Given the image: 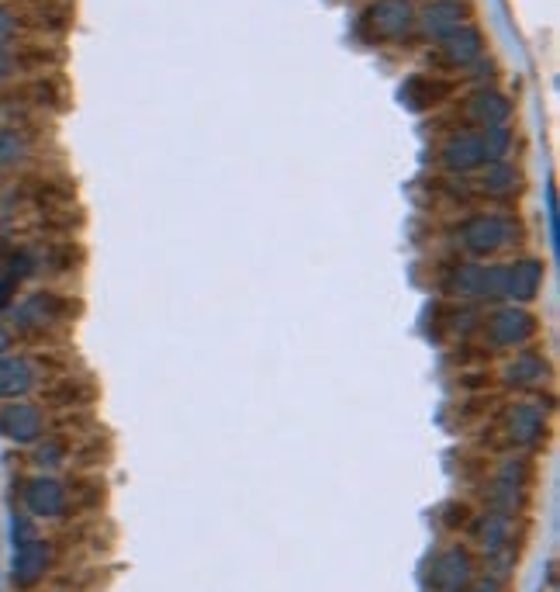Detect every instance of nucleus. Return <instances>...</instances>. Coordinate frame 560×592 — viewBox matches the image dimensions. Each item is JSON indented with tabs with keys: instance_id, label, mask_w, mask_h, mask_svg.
<instances>
[{
	"instance_id": "9d476101",
	"label": "nucleus",
	"mask_w": 560,
	"mask_h": 592,
	"mask_svg": "<svg viewBox=\"0 0 560 592\" xmlns=\"http://www.w3.org/2000/svg\"><path fill=\"white\" fill-rule=\"evenodd\" d=\"M474 565L467 558V551L450 547V551L436 554L433 568H429V589L433 592H467L471 589Z\"/></svg>"
},
{
	"instance_id": "2eb2a0df",
	"label": "nucleus",
	"mask_w": 560,
	"mask_h": 592,
	"mask_svg": "<svg viewBox=\"0 0 560 592\" xmlns=\"http://www.w3.org/2000/svg\"><path fill=\"white\" fill-rule=\"evenodd\" d=\"M505 430H509V440L519 447H533L543 440V433H547V412L543 406H536V402H519V406L509 409V416H505Z\"/></svg>"
},
{
	"instance_id": "f03ea898",
	"label": "nucleus",
	"mask_w": 560,
	"mask_h": 592,
	"mask_svg": "<svg viewBox=\"0 0 560 592\" xmlns=\"http://www.w3.org/2000/svg\"><path fill=\"white\" fill-rule=\"evenodd\" d=\"M443 291L457 302L502 305V264H484V260L453 264L443 277Z\"/></svg>"
},
{
	"instance_id": "393cba45",
	"label": "nucleus",
	"mask_w": 560,
	"mask_h": 592,
	"mask_svg": "<svg viewBox=\"0 0 560 592\" xmlns=\"http://www.w3.org/2000/svg\"><path fill=\"white\" fill-rule=\"evenodd\" d=\"M18 63H14V52L11 49H0V80H11Z\"/></svg>"
},
{
	"instance_id": "5701e85b",
	"label": "nucleus",
	"mask_w": 560,
	"mask_h": 592,
	"mask_svg": "<svg viewBox=\"0 0 560 592\" xmlns=\"http://www.w3.org/2000/svg\"><path fill=\"white\" fill-rule=\"evenodd\" d=\"M14 39H18V18H14V11H7L0 4V49H7Z\"/></svg>"
},
{
	"instance_id": "20e7f679",
	"label": "nucleus",
	"mask_w": 560,
	"mask_h": 592,
	"mask_svg": "<svg viewBox=\"0 0 560 592\" xmlns=\"http://www.w3.org/2000/svg\"><path fill=\"white\" fill-rule=\"evenodd\" d=\"M363 32L374 42H398L419 21V7L412 0H374V4L363 11Z\"/></svg>"
},
{
	"instance_id": "f8f14e48",
	"label": "nucleus",
	"mask_w": 560,
	"mask_h": 592,
	"mask_svg": "<svg viewBox=\"0 0 560 592\" xmlns=\"http://www.w3.org/2000/svg\"><path fill=\"white\" fill-rule=\"evenodd\" d=\"M49 565H52V547L45 541L32 537V541L18 544V547H14V561H11L14 586H21V589L35 586V582H39L42 575L49 572Z\"/></svg>"
},
{
	"instance_id": "6ab92c4d",
	"label": "nucleus",
	"mask_w": 560,
	"mask_h": 592,
	"mask_svg": "<svg viewBox=\"0 0 560 592\" xmlns=\"http://www.w3.org/2000/svg\"><path fill=\"white\" fill-rule=\"evenodd\" d=\"M32 156V139L21 129H0V170L21 167Z\"/></svg>"
},
{
	"instance_id": "6e6552de",
	"label": "nucleus",
	"mask_w": 560,
	"mask_h": 592,
	"mask_svg": "<svg viewBox=\"0 0 560 592\" xmlns=\"http://www.w3.org/2000/svg\"><path fill=\"white\" fill-rule=\"evenodd\" d=\"M21 499H25L28 513L39 516V520H56V516H63L70 509V489L52 475H39L32 482H25Z\"/></svg>"
},
{
	"instance_id": "a878e982",
	"label": "nucleus",
	"mask_w": 560,
	"mask_h": 592,
	"mask_svg": "<svg viewBox=\"0 0 560 592\" xmlns=\"http://www.w3.org/2000/svg\"><path fill=\"white\" fill-rule=\"evenodd\" d=\"M11 340H14V336H11V329H7L4 322H0V357H4V354H11Z\"/></svg>"
},
{
	"instance_id": "9b49d317",
	"label": "nucleus",
	"mask_w": 560,
	"mask_h": 592,
	"mask_svg": "<svg viewBox=\"0 0 560 592\" xmlns=\"http://www.w3.org/2000/svg\"><path fill=\"white\" fill-rule=\"evenodd\" d=\"M39 385V367L25 354H4L0 357V402L25 399Z\"/></svg>"
},
{
	"instance_id": "f3484780",
	"label": "nucleus",
	"mask_w": 560,
	"mask_h": 592,
	"mask_svg": "<svg viewBox=\"0 0 560 592\" xmlns=\"http://www.w3.org/2000/svg\"><path fill=\"white\" fill-rule=\"evenodd\" d=\"M478 191L488 194V198H516L522 191V170L512 160H495L488 167L478 170Z\"/></svg>"
},
{
	"instance_id": "f257e3e1",
	"label": "nucleus",
	"mask_w": 560,
	"mask_h": 592,
	"mask_svg": "<svg viewBox=\"0 0 560 592\" xmlns=\"http://www.w3.org/2000/svg\"><path fill=\"white\" fill-rule=\"evenodd\" d=\"M453 239H457V250L464 253V257L491 260V257H498V253L519 246L522 239H526V226H522V219L512 212H478L460 222Z\"/></svg>"
},
{
	"instance_id": "a211bd4d",
	"label": "nucleus",
	"mask_w": 560,
	"mask_h": 592,
	"mask_svg": "<svg viewBox=\"0 0 560 592\" xmlns=\"http://www.w3.org/2000/svg\"><path fill=\"white\" fill-rule=\"evenodd\" d=\"M547 378H550V364H547V357L536 354V350L522 347L519 354L505 364V381H509V385L540 388V385H547Z\"/></svg>"
},
{
	"instance_id": "bb28decb",
	"label": "nucleus",
	"mask_w": 560,
	"mask_h": 592,
	"mask_svg": "<svg viewBox=\"0 0 560 592\" xmlns=\"http://www.w3.org/2000/svg\"><path fill=\"white\" fill-rule=\"evenodd\" d=\"M471 592H502V589H498V582H495V579H481L478 586H474Z\"/></svg>"
},
{
	"instance_id": "0eeeda50",
	"label": "nucleus",
	"mask_w": 560,
	"mask_h": 592,
	"mask_svg": "<svg viewBox=\"0 0 560 592\" xmlns=\"http://www.w3.org/2000/svg\"><path fill=\"white\" fill-rule=\"evenodd\" d=\"M0 437L11 440V444L32 447L45 437V419L32 402H4L0 406Z\"/></svg>"
},
{
	"instance_id": "aec40b11",
	"label": "nucleus",
	"mask_w": 560,
	"mask_h": 592,
	"mask_svg": "<svg viewBox=\"0 0 560 592\" xmlns=\"http://www.w3.org/2000/svg\"><path fill=\"white\" fill-rule=\"evenodd\" d=\"M481 142H484V156H488V163L509 160L512 129H509V125H498V129H481Z\"/></svg>"
},
{
	"instance_id": "1a4fd4ad",
	"label": "nucleus",
	"mask_w": 560,
	"mask_h": 592,
	"mask_svg": "<svg viewBox=\"0 0 560 592\" xmlns=\"http://www.w3.org/2000/svg\"><path fill=\"white\" fill-rule=\"evenodd\" d=\"M66 302L59 295H49V291H35V295L21 298L11 309V319L18 329H45L56 326V322L66 319Z\"/></svg>"
},
{
	"instance_id": "dca6fc26",
	"label": "nucleus",
	"mask_w": 560,
	"mask_h": 592,
	"mask_svg": "<svg viewBox=\"0 0 560 592\" xmlns=\"http://www.w3.org/2000/svg\"><path fill=\"white\" fill-rule=\"evenodd\" d=\"M467 118H471L478 129H498V125H509L512 118V101L495 87H484V91L467 97Z\"/></svg>"
},
{
	"instance_id": "b1692460",
	"label": "nucleus",
	"mask_w": 560,
	"mask_h": 592,
	"mask_svg": "<svg viewBox=\"0 0 560 592\" xmlns=\"http://www.w3.org/2000/svg\"><path fill=\"white\" fill-rule=\"evenodd\" d=\"M32 537H35L32 520H28V516H14V547L25 544V541H32Z\"/></svg>"
},
{
	"instance_id": "4468645a",
	"label": "nucleus",
	"mask_w": 560,
	"mask_h": 592,
	"mask_svg": "<svg viewBox=\"0 0 560 592\" xmlns=\"http://www.w3.org/2000/svg\"><path fill=\"white\" fill-rule=\"evenodd\" d=\"M415 25L422 28L426 39L443 42V39H450L460 25H467V18H464L460 0H433V4L419 11V21H415Z\"/></svg>"
},
{
	"instance_id": "ddd939ff",
	"label": "nucleus",
	"mask_w": 560,
	"mask_h": 592,
	"mask_svg": "<svg viewBox=\"0 0 560 592\" xmlns=\"http://www.w3.org/2000/svg\"><path fill=\"white\" fill-rule=\"evenodd\" d=\"M440 56L450 70H471L484 59V35L474 25H460L450 39L440 42Z\"/></svg>"
},
{
	"instance_id": "4be33fe9",
	"label": "nucleus",
	"mask_w": 560,
	"mask_h": 592,
	"mask_svg": "<svg viewBox=\"0 0 560 592\" xmlns=\"http://www.w3.org/2000/svg\"><path fill=\"white\" fill-rule=\"evenodd\" d=\"M35 447V461L42 464V468H59V464L66 461V447L59 444V440H39V444H32Z\"/></svg>"
},
{
	"instance_id": "39448f33",
	"label": "nucleus",
	"mask_w": 560,
	"mask_h": 592,
	"mask_svg": "<svg viewBox=\"0 0 560 592\" xmlns=\"http://www.w3.org/2000/svg\"><path fill=\"white\" fill-rule=\"evenodd\" d=\"M547 281V264L536 257H516L502 264V305H533Z\"/></svg>"
},
{
	"instance_id": "423d86ee",
	"label": "nucleus",
	"mask_w": 560,
	"mask_h": 592,
	"mask_svg": "<svg viewBox=\"0 0 560 592\" xmlns=\"http://www.w3.org/2000/svg\"><path fill=\"white\" fill-rule=\"evenodd\" d=\"M440 163H443V170H450V174H457V177H471V174H478L481 167H488L481 129L453 132L440 146Z\"/></svg>"
},
{
	"instance_id": "412c9836",
	"label": "nucleus",
	"mask_w": 560,
	"mask_h": 592,
	"mask_svg": "<svg viewBox=\"0 0 560 592\" xmlns=\"http://www.w3.org/2000/svg\"><path fill=\"white\" fill-rule=\"evenodd\" d=\"M505 534H509V520H502V516H484L481 527H478V537L488 551H498L505 541Z\"/></svg>"
},
{
	"instance_id": "7ed1b4c3",
	"label": "nucleus",
	"mask_w": 560,
	"mask_h": 592,
	"mask_svg": "<svg viewBox=\"0 0 560 592\" xmlns=\"http://www.w3.org/2000/svg\"><path fill=\"white\" fill-rule=\"evenodd\" d=\"M540 329L529 305H495L484 319V343L495 350H522Z\"/></svg>"
}]
</instances>
